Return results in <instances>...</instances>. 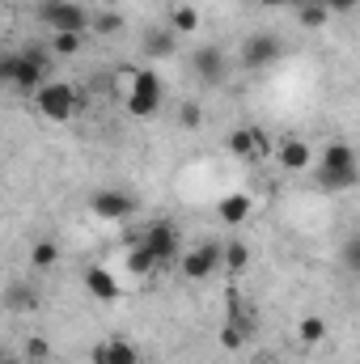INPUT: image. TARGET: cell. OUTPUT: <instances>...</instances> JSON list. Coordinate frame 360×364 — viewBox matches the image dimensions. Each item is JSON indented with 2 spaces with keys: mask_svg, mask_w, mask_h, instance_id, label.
Segmentation results:
<instances>
[{
  "mask_svg": "<svg viewBox=\"0 0 360 364\" xmlns=\"http://www.w3.org/2000/svg\"><path fill=\"white\" fill-rule=\"evenodd\" d=\"M43 81H51V51L30 43L21 51H9L0 60V85L4 90H17V93H34Z\"/></svg>",
  "mask_w": 360,
  "mask_h": 364,
  "instance_id": "cell-1",
  "label": "cell"
},
{
  "mask_svg": "<svg viewBox=\"0 0 360 364\" xmlns=\"http://www.w3.org/2000/svg\"><path fill=\"white\" fill-rule=\"evenodd\" d=\"M314 178H318V186H322V191H352V186L360 182L352 144H348V140H331V144L322 149V157H318Z\"/></svg>",
  "mask_w": 360,
  "mask_h": 364,
  "instance_id": "cell-2",
  "label": "cell"
},
{
  "mask_svg": "<svg viewBox=\"0 0 360 364\" xmlns=\"http://www.w3.org/2000/svg\"><path fill=\"white\" fill-rule=\"evenodd\" d=\"M123 77H127L123 110H127L132 119H153V114L162 110V102H166V90H162L157 73H153V68H132V73H123Z\"/></svg>",
  "mask_w": 360,
  "mask_h": 364,
  "instance_id": "cell-3",
  "label": "cell"
},
{
  "mask_svg": "<svg viewBox=\"0 0 360 364\" xmlns=\"http://www.w3.org/2000/svg\"><path fill=\"white\" fill-rule=\"evenodd\" d=\"M30 97H34V110H38L47 123H68V119H77V110H81V93H77L73 81H43Z\"/></svg>",
  "mask_w": 360,
  "mask_h": 364,
  "instance_id": "cell-4",
  "label": "cell"
},
{
  "mask_svg": "<svg viewBox=\"0 0 360 364\" xmlns=\"http://www.w3.org/2000/svg\"><path fill=\"white\" fill-rule=\"evenodd\" d=\"M136 246L149 250L157 267H166V263H174V259L182 255V233H179L174 220H153V225H144V233H140Z\"/></svg>",
  "mask_w": 360,
  "mask_h": 364,
  "instance_id": "cell-5",
  "label": "cell"
},
{
  "mask_svg": "<svg viewBox=\"0 0 360 364\" xmlns=\"http://www.w3.org/2000/svg\"><path fill=\"white\" fill-rule=\"evenodd\" d=\"M38 21L47 26V34H60V30H90V9L77 4V0H38Z\"/></svg>",
  "mask_w": 360,
  "mask_h": 364,
  "instance_id": "cell-6",
  "label": "cell"
},
{
  "mask_svg": "<svg viewBox=\"0 0 360 364\" xmlns=\"http://www.w3.org/2000/svg\"><path fill=\"white\" fill-rule=\"evenodd\" d=\"M90 212L97 220H132L136 212H140V199L132 195V191H123V186H97L90 195Z\"/></svg>",
  "mask_w": 360,
  "mask_h": 364,
  "instance_id": "cell-7",
  "label": "cell"
},
{
  "mask_svg": "<svg viewBox=\"0 0 360 364\" xmlns=\"http://www.w3.org/2000/svg\"><path fill=\"white\" fill-rule=\"evenodd\" d=\"M191 73H195L199 85L216 90V85H225V77H229V60H225V51H221L216 43H199V47H191Z\"/></svg>",
  "mask_w": 360,
  "mask_h": 364,
  "instance_id": "cell-8",
  "label": "cell"
},
{
  "mask_svg": "<svg viewBox=\"0 0 360 364\" xmlns=\"http://www.w3.org/2000/svg\"><path fill=\"white\" fill-rule=\"evenodd\" d=\"M179 267H182V275H186L191 284L212 279V275L221 272V242H199V246L182 250V255H179Z\"/></svg>",
  "mask_w": 360,
  "mask_h": 364,
  "instance_id": "cell-9",
  "label": "cell"
},
{
  "mask_svg": "<svg viewBox=\"0 0 360 364\" xmlns=\"http://www.w3.org/2000/svg\"><path fill=\"white\" fill-rule=\"evenodd\" d=\"M280 55H284V43L275 34H250L242 43V64L246 68H271Z\"/></svg>",
  "mask_w": 360,
  "mask_h": 364,
  "instance_id": "cell-10",
  "label": "cell"
},
{
  "mask_svg": "<svg viewBox=\"0 0 360 364\" xmlns=\"http://www.w3.org/2000/svg\"><path fill=\"white\" fill-rule=\"evenodd\" d=\"M271 153H275V161H280L288 174H301V170H309V161H314V149H309L301 136H284Z\"/></svg>",
  "mask_w": 360,
  "mask_h": 364,
  "instance_id": "cell-11",
  "label": "cell"
},
{
  "mask_svg": "<svg viewBox=\"0 0 360 364\" xmlns=\"http://www.w3.org/2000/svg\"><path fill=\"white\" fill-rule=\"evenodd\" d=\"M90 364H144L140 360V348L127 343V339H106L90 352Z\"/></svg>",
  "mask_w": 360,
  "mask_h": 364,
  "instance_id": "cell-12",
  "label": "cell"
},
{
  "mask_svg": "<svg viewBox=\"0 0 360 364\" xmlns=\"http://www.w3.org/2000/svg\"><path fill=\"white\" fill-rule=\"evenodd\" d=\"M140 51H144L149 60H170V55L179 51V34H174L170 26H149L144 38H140Z\"/></svg>",
  "mask_w": 360,
  "mask_h": 364,
  "instance_id": "cell-13",
  "label": "cell"
},
{
  "mask_svg": "<svg viewBox=\"0 0 360 364\" xmlns=\"http://www.w3.org/2000/svg\"><path fill=\"white\" fill-rule=\"evenodd\" d=\"M85 288H90V296H97L102 305H115V301L123 296V284L106 272V267H97V263L85 267Z\"/></svg>",
  "mask_w": 360,
  "mask_h": 364,
  "instance_id": "cell-14",
  "label": "cell"
},
{
  "mask_svg": "<svg viewBox=\"0 0 360 364\" xmlns=\"http://www.w3.org/2000/svg\"><path fill=\"white\" fill-rule=\"evenodd\" d=\"M4 305H9L13 314H34V309H38V288L26 284V279H13V284L4 288Z\"/></svg>",
  "mask_w": 360,
  "mask_h": 364,
  "instance_id": "cell-15",
  "label": "cell"
},
{
  "mask_svg": "<svg viewBox=\"0 0 360 364\" xmlns=\"http://www.w3.org/2000/svg\"><path fill=\"white\" fill-rule=\"evenodd\" d=\"M216 212H221L225 225H242V220L255 212V199H250L246 191H233V195H225V199L216 203Z\"/></svg>",
  "mask_w": 360,
  "mask_h": 364,
  "instance_id": "cell-16",
  "label": "cell"
},
{
  "mask_svg": "<svg viewBox=\"0 0 360 364\" xmlns=\"http://www.w3.org/2000/svg\"><path fill=\"white\" fill-rule=\"evenodd\" d=\"M81 47H85V34L81 30H60V34H51V55H60V60H77L81 55Z\"/></svg>",
  "mask_w": 360,
  "mask_h": 364,
  "instance_id": "cell-17",
  "label": "cell"
},
{
  "mask_svg": "<svg viewBox=\"0 0 360 364\" xmlns=\"http://www.w3.org/2000/svg\"><path fill=\"white\" fill-rule=\"evenodd\" d=\"M297 339H301L305 348H318V343H327V318H318V314H305V318L297 322Z\"/></svg>",
  "mask_w": 360,
  "mask_h": 364,
  "instance_id": "cell-18",
  "label": "cell"
},
{
  "mask_svg": "<svg viewBox=\"0 0 360 364\" xmlns=\"http://www.w3.org/2000/svg\"><path fill=\"white\" fill-rule=\"evenodd\" d=\"M221 267L229 275H242L250 267V250H246L242 242H225V246H221Z\"/></svg>",
  "mask_w": 360,
  "mask_h": 364,
  "instance_id": "cell-19",
  "label": "cell"
},
{
  "mask_svg": "<svg viewBox=\"0 0 360 364\" xmlns=\"http://www.w3.org/2000/svg\"><path fill=\"white\" fill-rule=\"evenodd\" d=\"M225 149H229V157H238V161H255V132H250V127L229 132Z\"/></svg>",
  "mask_w": 360,
  "mask_h": 364,
  "instance_id": "cell-20",
  "label": "cell"
},
{
  "mask_svg": "<svg viewBox=\"0 0 360 364\" xmlns=\"http://www.w3.org/2000/svg\"><path fill=\"white\" fill-rule=\"evenodd\" d=\"M55 263H60V246H55L51 237H43V242L30 246V267H34V272H51Z\"/></svg>",
  "mask_w": 360,
  "mask_h": 364,
  "instance_id": "cell-21",
  "label": "cell"
},
{
  "mask_svg": "<svg viewBox=\"0 0 360 364\" xmlns=\"http://www.w3.org/2000/svg\"><path fill=\"white\" fill-rule=\"evenodd\" d=\"M327 17H331V13H327L318 0H297V21H301L305 30H322V26H327Z\"/></svg>",
  "mask_w": 360,
  "mask_h": 364,
  "instance_id": "cell-22",
  "label": "cell"
},
{
  "mask_svg": "<svg viewBox=\"0 0 360 364\" xmlns=\"http://www.w3.org/2000/svg\"><path fill=\"white\" fill-rule=\"evenodd\" d=\"M153 272H157L153 255H149V250H140V246H132V250H127V275L144 279V275H153Z\"/></svg>",
  "mask_w": 360,
  "mask_h": 364,
  "instance_id": "cell-23",
  "label": "cell"
},
{
  "mask_svg": "<svg viewBox=\"0 0 360 364\" xmlns=\"http://www.w3.org/2000/svg\"><path fill=\"white\" fill-rule=\"evenodd\" d=\"M246 339H250V331L225 318V326H221V348H225V352H238V348H246Z\"/></svg>",
  "mask_w": 360,
  "mask_h": 364,
  "instance_id": "cell-24",
  "label": "cell"
},
{
  "mask_svg": "<svg viewBox=\"0 0 360 364\" xmlns=\"http://www.w3.org/2000/svg\"><path fill=\"white\" fill-rule=\"evenodd\" d=\"M170 30H174V34H195V30H199V13H195L191 4H179L174 17H170Z\"/></svg>",
  "mask_w": 360,
  "mask_h": 364,
  "instance_id": "cell-25",
  "label": "cell"
},
{
  "mask_svg": "<svg viewBox=\"0 0 360 364\" xmlns=\"http://www.w3.org/2000/svg\"><path fill=\"white\" fill-rule=\"evenodd\" d=\"M90 30L93 34H119L123 30V17L119 13H90Z\"/></svg>",
  "mask_w": 360,
  "mask_h": 364,
  "instance_id": "cell-26",
  "label": "cell"
},
{
  "mask_svg": "<svg viewBox=\"0 0 360 364\" xmlns=\"http://www.w3.org/2000/svg\"><path fill=\"white\" fill-rule=\"evenodd\" d=\"M21 352H26V360H47V356H51V343H47L43 335H30V339L21 343Z\"/></svg>",
  "mask_w": 360,
  "mask_h": 364,
  "instance_id": "cell-27",
  "label": "cell"
},
{
  "mask_svg": "<svg viewBox=\"0 0 360 364\" xmlns=\"http://www.w3.org/2000/svg\"><path fill=\"white\" fill-rule=\"evenodd\" d=\"M344 263H348V272H360V242L356 237L344 242Z\"/></svg>",
  "mask_w": 360,
  "mask_h": 364,
  "instance_id": "cell-28",
  "label": "cell"
},
{
  "mask_svg": "<svg viewBox=\"0 0 360 364\" xmlns=\"http://www.w3.org/2000/svg\"><path fill=\"white\" fill-rule=\"evenodd\" d=\"M250 132H255V157H271V149H275L271 136L263 132V127H250Z\"/></svg>",
  "mask_w": 360,
  "mask_h": 364,
  "instance_id": "cell-29",
  "label": "cell"
},
{
  "mask_svg": "<svg viewBox=\"0 0 360 364\" xmlns=\"http://www.w3.org/2000/svg\"><path fill=\"white\" fill-rule=\"evenodd\" d=\"M318 4H322L327 13H352V9H356L360 0H318Z\"/></svg>",
  "mask_w": 360,
  "mask_h": 364,
  "instance_id": "cell-30",
  "label": "cell"
},
{
  "mask_svg": "<svg viewBox=\"0 0 360 364\" xmlns=\"http://www.w3.org/2000/svg\"><path fill=\"white\" fill-rule=\"evenodd\" d=\"M199 123H203L199 106H182V127H199Z\"/></svg>",
  "mask_w": 360,
  "mask_h": 364,
  "instance_id": "cell-31",
  "label": "cell"
},
{
  "mask_svg": "<svg viewBox=\"0 0 360 364\" xmlns=\"http://www.w3.org/2000/svg\"><path fill=\"white\" fill-rule=\"evenodd\" d=\"M250 4H297V0H250Z\"/></svg>",
  "mask_w": 360,
  "mask_h": 364,
  "instance_id": "cell-32",
  "label": "cell"
},
{
  "mask_svg": "<svg viewBox=\"0 0 360 364\" xmlns=\"http://www.w3.org/2000/svg\"><path fill=\"white\" fill-rule=\"evenodd\" d=\"M250 364H275V360H271V356H263V352H259V356H255V360H250Z\"/></svg>",
  "mask_w": 360,
  "mask_h": 364,
  "instance_id": "cell-33",
  "label": "cell"
},
{
  "mask_svg": "<svg viewBox=\"0 0 360 364\" xmlns=\"http://www.w3.org/2000/svg\"><path fill=\"white\" fill-rule=\"evenodd\" d=\"M0 364H9V352H4V348H0Z\"/></svg>",
  "mask_w": 360,
  "mask_h": 364,
  "instance_id": "cell-34",
  "label": "cell"
},
{
  "mask_svg": "<svg viewBox=\"0 0 360 364\" xmlns=\"http://www.w3.org/2000/svg\"><path fill=\"white\" fill-rule=\"evenodd\" d=\"M4 55H9V47H4V43H0V60H4Z\"/></svg>",
  "mask_w": 360,
  "mask_h": 364,
  "instance_id": "cell-35",
  "label": "cell"
},
{
  "mask_svg": "<svg viewBox=\"0 0 360 364\" xmlns=\"http://www.w3.org/2000/svg\"><path fill=\"white\" fill-rule=\"evenodd\" d=\"M30 364H47V360H30Z\"/></svg>",
  "mask_w": 360,
  "mask_h": 364,
  "instance_id": "cell-36",
  "label": "cell"
},
{
  "mask_svg": "<svg viewBox=\"0 0 360 364\" xmlns=\"http://www.w3.org/2000/svg\"><path fill=\"white\" fill-rule=\"evenodd\" d=\"M0 4H4V0H0Z\"/></svg>",
  "mask_w": 360,
  "mask_h": 364,
  "instance_id": "cell-37",
  "label": "cell"
}]
</instances>
